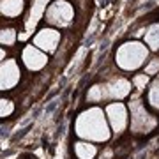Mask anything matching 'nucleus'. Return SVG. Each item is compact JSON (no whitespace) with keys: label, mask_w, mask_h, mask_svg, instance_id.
<instances>
[{"label":"nucleus","mask_w":159,"mask_h":159,"mask_svg":"<svg viewBox=\"0 0 159 159\" xmlns=\"http://www.w3.org/2000/svg\"><path fill=\"white\" fill-rule=\"evenodd\" d=\"M76 134L85 140L106 142L110 136L104 115L99 108H90L76 119Z\"/></svg>","instance_id":"f257e3e1"},{"label":"nucleus","mask_w":159,"mask_h":159,"mask_svg":"<svg viewBox=\"0 0 159 159\" xmlns=\"http://www.w3.org/2000/svg\"><path fill=\"white\" fill-rule=\"evenodd\" d=\"M145 57H147V50L142 44L133 43V44H125L120 48L119 55H117V62L124 69H136L143 64Z\"/></svg>","instance_id":"f03ea898"},{"label":"nucleus","mask_w":159,"mask_h":159,"mask_svg":"<svg viewBox=\"0 0 159 159\" xmlns=\"http://www.w3.org/2000/svg\"><path fill=\"white\" fill-rule=\"evenodd\" d=\"M73 20V7L67 2H53L46 11V21L55 27H66Z\"/></svg>","instance_id":"7ed1b4c3"},{"label":"nucleus","mask_w":159,"mask_h":159,"mask_svg":"<svg viewBox=\"0 0 159 159\" xmlns=\"http://www.w3.org/2000/svg\"><path fill=\"white\" fill-rule=\"evenodd\" d=\"M20 66L16 60L7 58L0 62V90H11L20 81Z\"/></svg>","instance_id":"20e7f679"},{"label":"nucleus","mask_w":159,"mask_h":159,"mask_svg":"<svg viewBox=\"0 0 159 159\" xmlns=\"http://www.w3.org/2000/svg\"><path fill=\"white\" fill-rule=\"evenodd\" d=\"M60 41V32L55 29H43L34 37V46L39 48L44 53H51L57 50V44Z\"/></svg>","instance_id":"39448f33"},{"label":"nucleus","mask_w":159,"mask_h":159,"mask_svg":"<svg viewBox=\"0 0 159 159\" xmlns=\"http://www.w3.org/2000/svg\"><path fill=\"white\" fill-rule=\"evenodd\" d=\"M21 60L27 66V69H30V71H41L46 66V62H48V57H46L44 51H41L39 48L30 44V46L23 48Z\"/></svg>","instance_id":"423d86ee"},{"label":"nucleus","mask_w":159,"mask_h":159,"mask_svg":"<svg viewBox=\"0 0 159 159\" xmlns=\"http://www.w3.org/2000/svg\"><path fill=\"white\" fill-rule=\"evenodd\" d=\"M106 115H108L115 133H120L125 127V124H127V113H125L124 104H120V102L110 104L108 108H106Z\"/></svg>","instance_id":"0eeeda50"},{"label":"nucleus","mask_w":159,"mask_h":159,"mask_svg":"<svg viewBox=\"0 0 159 159\" xmlns=\"http://www.w3.org/2000/svg\"><path fill=\"white\" fill-rule=\"evenodd\" d=\"M23 0H0V14L7 18H16L23 11Z\"/></svg>","instance_id":"6e6552de"},{"label":"nucleus","mask_w":159,"mask_h":159,"mask_svg":"<svg viewBox=\"0 0 159 159\" xmlns=\"http://www.w3.org/2000/svg\"><path fill=\"white\" fill-rule=\"evenodd\" d=\"M74 152H76V157L78 159H94L97 148L89 142H80V143H76Z\"/></svg>","instance_id":"1a4fd4ad"},{"label":"nucleus","mask_w":159,"mask_h":159,"mask_svg":"<svg viewBox=\"0 0 159 159\" xmlns=\"http://www.w3.org/2000/svg\"><path fill=\"white\" fill-rule=\"evenodd\" d=\"M127 92H129V83L124 81V80H119L117 83H113L110 87V94L113 97H124L127 96Z\"/></svg>","instance_id":"9d476101"},{"label":"nucleus","mask_w":159,"mask_h":159,"mask_svg":"<svg viewBox=\"0 0 159 159\" xmlns=\"http://www.w3.org/2000/svg\"><path fill=\"white\" fill-rule=\"evenodd\" d=\"M14 43H16V30H12V29L0 30V44L12 46Z\"/></svg>","instance_id":"9b49d317"},{"label":"nucleus","mask_w":159,"mask_h":159,"mask_svg":"<svg viewBox=\"0 0 159 159\" xmlns=\"http://www.w3.org/2000/svg\"><path fill=\"white\" fill-rule=\"evenodd\" d=\"M14 111V104L9 99H0V117H9Z\"/></svg>","instance_id":"f8f14e48"},{"label":"nucleus","mask_w":159,"mask_h":159,"mask_svg":"<svg viewBox=\"0 0 159 159\" xmlns=\"http://www.w3.org/2000/svg\"><path fill=\"white\" fill-rule=\"evenodd\" d=\"M4 57H6V51L0 48V62H4Z\"/></svg>","instance_id":"ddd939ff"}]
</instances>
